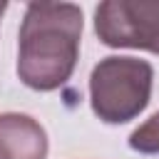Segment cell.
I'll list each match as a JSON object with an SVG mask.
<instances>
[{"label": "cell", "mask_w": 159, "mask_h": 159, "mask_svg": "<svg viewBox=\"0 0 159 159\" xmlns=\"http://www.w3.org/2000/svg\"><path fill=\"white\" fill-rule=\"evenodd\" d=\"M2 12H5V2H0V17H2Z\"/></svg>", "instance_id": "cell-6"}, {"label": "cell", "mask_w": 159, "mask_h": 159, "mask_svg": "<svg viewBox=\"0 0 159 159\" xmlns=\"http://www.w3.org/2000/svg\"><path fill=\"white\" fill-rule=\"evenodd\" d=\"M154 70L137 57H104L89 75V97L94 114L107 124L134 119L152 94Z\"/></svg>", "instance_id": "cell-2"}, {"label": "cell", "mask_w": 159, "mask_h": 159, "mask_svg": "<svg viewBox=\"0 0 159 159\" xmlns=\"http://www.w3.org/2000/svg\"><path fill=\"white\" fill-rule=\"evenodd\" d=\"M94 32L107 47L159 55V0H107L94 10Z\"/></svg>", "instance_id": "cell-3"}, {"label": "cell", "mask_w": 159, "mask_h": 159, "mask_svg": "<svg viewBox=\"0 0 159 159\" xmlns=\"http://www.w3.org/2000/svg\"><path fill=\"white\" fill-rule=\"evenodd\" d=\"M47 134L27 114H0V159H45Z\"/></svg>", "instance_id": "cell-4"}, {"label": "cell", "mask_w": 159, "mask_h": 159, "mask_svg": "<svg viewBox=\"0 0 159 159\" xmlns=\"http://www.w3.org/2000/svg\"><path fill=\"white\" fill-rule=\"evenodd\" d=\"M129 147L139 154H159V112L132 132Z\"/></svg>", "instance_id": "cell-5"}, {"label": "cell", "mask_w": 159, "mask_h": 159, "mask_svg": "<svg viewBox=\"0 0 159 159\" xmlns=\"http://www.w3.org/2000/svg\"><path fill=\"white\" fill-rule=\"evenodd\" d=\"M82 10L72 2H30L20 25L17 75L40 92L65 84L77 65Z\"/></svg>", "instance_id": "cell-1"}]
</instances>
